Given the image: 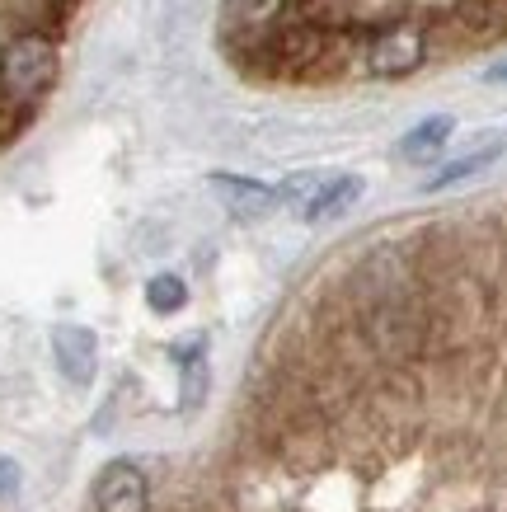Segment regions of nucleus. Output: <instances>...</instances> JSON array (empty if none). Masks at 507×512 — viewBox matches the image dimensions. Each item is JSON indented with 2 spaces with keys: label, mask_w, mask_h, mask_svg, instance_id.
Instances as JSON below:
<instances>
[{
  "label": "nucleus",
  "mask_w": 507,
  "mask_h": 512,
  "mask_svg": "<svg viewBox=\"0 0 507 512\" xmlns=\"http://www.w3.org/2000/svg\"><path fill=\"white\" fill-rule=\"evenodd\" d=\"M503 156V141H489V146H479V151H470V156L461 160H451V165H442V170L428 179V193H437V188H451V184H461V179H470V174L479 170H489L493 160Z\"/></svg>",
  "instance_id": "6e6552de"
},
{
  "label": "nucleus",
  "mask_w": 507,
  "mask_h": 512,
  "mask_svg": "<svg viewBox=\"0 0 507 512\" xmlns=\"http://www.w3.org/2000/svg\"><path fill=\"white\" fill-rule=\"evenodd\" d=\"M451 132H456V123H451L446 113H437V118H423V123H418L414 132L400 141V156L404 160H432L446 146V141H451Z\"/></svg>",
  "instance_id": "0eeeda50"
},
{
  "label": "nucleus",
  "mask_w": 507,
  "mask_h": 512,
  "mask_svg": "<svg viewBox=\"0 0 507 512\" xmlns=\"http://www.w3.org/2000/svg\"><path fill=\"white\" fill-rule=\"evenodd\" d=\"M423 62H428V33L418 29L414 19H395V24L376 29L367 38V52H362V66L376 80L414 76Z\"/></svg>",
  "instance_id": "f03ea898"
},
{
  "label": "nucleus",
  "mask_w": 507,
  "mask_h": 512,
  "mask_svg": "<svg viewBox=\"0 0 507 512\" xmlns=\"http://www.w3.org/2000/svg\"><path fill=\"white\" fill-rule=\"evenodd\" d=\"M52 353H57V367H62L66 381L76 386H90L94 362H99V343L85 325H57L52 329Z\"/></svg>",
  "instance_id": "20e7f679"
},
{
  "label": "nucleus",
  "mask_w": 507,
  "mask_h": 512,
  "mask_svg": "<svg viewBox=\"0 0 507 512\" xmlns=\"http://www.w3.org/2000/svg\"><path fill=\"white\" fill-rule=\"evenodd\" d=\"M282 10H287V0H231V19L245 24L249 33H263Z\"/></svg>",
  "instance_id": "9d476101"
},
{
  "label": "nucleus",
  "mask_w": 507,
  "mask_h": 512,
  "mask_svg": "<svg viewBox=\"0 0 507 512\" xmlns=\"http://www.w3.org/2000/svg\"><path fill=\"white\" fill-rule=\"evenodd\" d=\"M489 19L493 24H507V0H489Z\"/></svg>",
  "instance_id": "f8f14e48"
},
{
  "label": "nucleus",
  "mask_w": 507,
  "mask_h": 512,
  "mask_svg": "<svg viewBox=\"0 0 507 512\" xmlns=\"http://www.w3.org/2000/svg\"><path fill=\"white\" fill-rule=\"evenodd\" d=\"M10 484H15V466H10V461H0V489H10Z\"/></svg>",
  "instance_id": "ddd939ff"
},
{
  "label": "nucleus",
  "mask_w": 507,
  "mask_h": 512,
  "mask_svg": "<svg viewBox=\"0 0 507 512\" xmlns=\"http://www.w3.org/2000/svg\"><path fill=\"white\" fill-rule=\"evenodd\" d=\"M94 508L99 512H146L151 508V489L137 466H108L94 480Z\"/></svg>",
  "instance_id": "7ed1b4c3"
},
{
  "label": "nucleus",
  "mask_w": 507,
  "mask_h": 512,
  "mask_svg": "<svg viewBox=\"0 0 507 512\" xmlns=\"http://www.w3.org/2000/svg\"><path fill=\"white\" fill-rule=\"evenodd\" d=\"M357 198H362V179H357V174H334V179H324V184L310 193V202L301 207V217H306V221L343 217Z\"/></svg>",
  "instance_id": "423d86ee"
},
{
  "label": "nucleus",
  "mask_w": 507,
  "mask_h": 512,
  "mask_svg": "<svg viewBox=\"0 0 507 512\" xmlns=\"http://www.w3.org/2000/svg\"><path fill=\"white\" fill-rule=\"evenodd\" d=\"M484 80H489V85H507V57L503 62H493L489 71H484Z\"/></svg>",
  "instance_id": "9b49d317"
},
{
  "label": "nucleus",
  "mask_w": 507,
  "mask_h": 512,
  "mask_svg": "<svg viewBox=\"0 0 507 512\" xmlns=\"http://www.w3.org/2000/svg\"><path fill=\"white\" fill-rule=\"evenodd\" d=\"M212 193L235 217H263L277 207V188L259 184V179H240V174H212Z\"/></svg>",
  "instance_id": "39448f33"
},
{
  "label": "nucleus",
  "mask_w": 507,
  "mask_h": 512,
  "mask_svg": "<svg viewBox=\"0 0 507 512\" xmlns=\"http://www.w3.org/2000/svg\"><path fill=\"white\" fill-rule=\"evenodd\" d=\"M184 301H188L184 278H174V273H160V278L146 282V306H151L155 315H174V311H184Z\"/></svg>",
  "instance_id": "1a4fd4ad"
},
{
  "label": "nucleus",
  "mask_w": 507,
  "mask_h": 512,
  "mask_svg": "<svg viewBox=\"0 0 507 512\" xmlns=\"http://www.w3.org/2000/svg\"><path fill=\"white\" fill-rule=\"evenodd\" d=\"M52 80H57V43L47 33H15L0 47V113L5 118L29 113L52 90Z\"/></svg>",
  "instance_id": "f257e3e1"
}]
</instances>
